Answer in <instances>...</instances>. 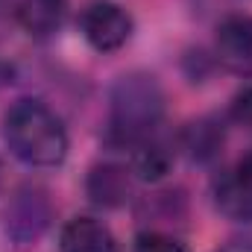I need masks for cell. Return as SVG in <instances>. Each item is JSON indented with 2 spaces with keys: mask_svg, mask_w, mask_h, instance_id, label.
Masks as SVG:
<instances>
[{
  "mask_svg": "<svg viewBox=\"0 0 252 252\" xmlns=\"http://www.w3.org/2000/svg\"><path fill=\"white\" fill-rule=\"evenodd\" d=\"M3 141L9 153L30 167H59L67 156V129L41 100L24 97L3 115Z\"/></svg>",
  "mask_w": 252,
  "mask_h": 252,
  "instance_id": "1",
  "label": "cell"
},
{
  "mask_svg": "<svg viewBox=\"0 0 252 252\" xmlns=\"http://www.w3.org/2000/svg\"><path fill=\"white\" fill-rule=\"evenodd\" d=\"M164 118V91L153 73L132 70L115 79L109 91V138L135 147L156 132Z\"/></svg>",
  "mask_w": 252,
  "mask_h": 252,
  "instance_id": "2",
  "label": "cell"
},
{
  "mask_svg": "<svg viewBox=\"0 0 252 252\" xmlns=\"http://www.w3.org/2000/svg\"><path fill=\"white\" fill-rule=\"evenodd\" d=\"M53 223V202L38 185H21L6 202L3 229L6 238L18 247L35 244Z\"/></svg>",
  "mask_w": 252,
  "mask_h": 252,
  "instance_id": "3",
  "label": "cell"
},
{
  "mask_svg": "<svg viewBox=\"0 0 252 252\" xmlns=\"http://www.w3.org/2000/svg\"><path fill=\"white\" fill-rule=\"evenodd\" d=\"M132 15L115 0H91L79 12V32L97 53H115L132 38Z\"/></svg>",
  "mask_w": 252,
  "mask_h": 252,
  "instance_id": "4",
  "label": "cell"
},
{
  "mask_svg": "<svg viewBox=\"0 0 252 252\" xmlns=\"http://www.w3.org/2000/svg\"><path fill=\"white\" fill-rule=\"evenodd\" d=\"M214 56L229 73L252 76V18L229 15L214 35Z\"/></svg>",
  "mask_w": 252,
  "mask_h": 252,
  "instance_id": "5",
  "label": "cell"
},
{
  "mask_svg": "<svg viewBox=\"0 0 252 252\" xmlns=\"http://www.w3.org/2000/svg\"><path fill=\"white\" fill-rule=\"evenodd\" d=\"M214 202L226 217L238 223H252V153L238 158V164L223 179H217Z\"/></svg>",
  "mask_w": 252,
  "mask_h": 252,
  "instance_id": "6",
  "label": "cell"
},
{
  "mask_svg": "<svg viewBox=\"0 0 252 252\" xmlns=\"http://www.w3.org/2000/svg\"><path fill=\"white\" fill-rule=\"evenodd\" d=\"M85 193L100 208H121L132 193V170L115 161H97L85 176Z\"/></svg>",
  "mask_w": 252,
  "mask_h": 252,
  "instance_id": "7",
  "label": "cell"
},
{
  "mask_svg": "<svg viewBox=\"0 0 252 252\" xmlns=\"http://www.w3.org/2000/svg\"><path fill=\"white\" fill-rule=\"evenodd\" d=\"M59 252H118L112 229L94 217H73L59 232Z\"/></svg>",
  "mask_w": 252,
  "mask_h": 252,
  "instance_id": "8",
  "label": "cell"
},
{
  "mask_svg": "<svg viewBox=\"0 0 252 252\" xmlns=\"http://www.w3.org/2000/svg\"><path fill=\"white\" fill-rule=\"evenodd\" d=\"M64 9H67V0H18L15 3V18L30 35L47 38L59 30Z\"/></svg>",
  "mask_w": 252,
  "mask_h": 252,
  "instance_id": "9",
  "label": "cell"
},
{
  "mask_svg": "<svg viewBox=\"0 0 252 252\" xmlns=\"http://www.w3.org/2000/svg\"><path fill=\"white\" fill-rule=\"evenodd\" d=\"M132 150H135L132 153V173L144 182H158L173 164V150L167 144L156 141L153 135L144 138L141 144H135Z\"/></svg>",
  "mask_w": 252,
  "mask_h": 252,
  "instance_id": "10",
  "label": "cell"
},
{
  "mask_svg": "<svg viewBox=\"0 0 252 252\" xmlns=\"http://www.w3.org/2000/svg\"><path fill=\"white\" fill-rule=\"evenodd\" d=\"M220 147H223V126L217 121H211V118L193 121L182 132V150L188 153L193 161H199V164L211 161Z\"/></svg>",
  "mask_w": 252,
  "mask_h": 252,
  "instance_id": "11",
  "label": "cell"
},
{
  "mask_svg": "<svg viewBox=\"0 0 252 252\" xmlns=\"http://www.w3.org/2000/svg\"><path fill=\"white\" fill-rule=\"evenodd\" d=\"M135 252H188V247L173 235L150 229V232H141L135 238Z\"/></svg>",
  "mask_w": 252,
  "mask_h": 252,
  "instance_id": "12",
  "label": "cell"
},
{
  "mask_svg": "<svg viewBox=\"0 0 252 252\" xmlns=\"http://www.w3.org/2000/svg\"><path fill=\"white\" fill-rule=\"evenodd\" d=\"M232 118L238 124H250L252 126V85L241 88L232 100Z\"/></svg>",
  "mask_w": 252,
  "mask_h": 252,
  "instance_id": "13",
  "label": "cell"
},
{
  "mask_svg": "<svg viewBox=\"0 0 252 252\" xmlns=\"http://www.w3.org/2000/svg\"><path fill=\"white\" fill-rule=\"evenodd\" d=\"M220 252H252V244H247V241H238V244H229V247H223Z\"/></svg>",
  "mask_w": 252,
  "mask_h": 252,
  "instance_id": "14",
  "label": "cell"
},
{
  "mask_svg": "<svg viewBox=\"0 0 252 252\" xmlns=\"http://www.w3.org/2000/svg\"><path fill=\"white\" fill-rule=\"evenodd\" d=\"M0 190H3V161H0Z\"/></svg>",
  "mask_w": 252,
  "mask_h": 252,
  "instance_id": "15",
  "label": "cell"
}]
</instances>
